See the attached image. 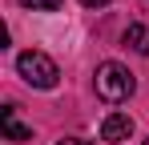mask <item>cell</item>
Wrapping results in <instances>:
<instances>
[{"label": "cell", "mask_w": 149, "mask_h": 145, "mask_svg": "<svg viewBox=\"0 0 149 145\" xmlns=\"http://www.w3.org/2000/svg\"><path fill=\"white\" fill-rule=\"evenodd\" d=\"M81 4H85V8H105L109 0H81Z\"/></svg>", "instance_id": "8"}, {"label": "cell", "mask_w": 149, "mask_h": 145, "mask_svg": "<svg viewBox=\"0 0 149 145\" xmlns=\"http://www.w3.org/2000/svg\"><path fill=\"white\" fill-rule=\"evenodd\" d=\"M129 137H133V117L129 113H109L101 121V141L117 145V141H129Z\"/></svg>", "instance_id": "3"}, {"label": "cell", "mask_w": 149, "mask_h": 145, "mask_svg": "<svg viewBox=\"0 0 149 145\" xmlns=\"http://www.w3.org/2000/svg\"><path fill=\"white\" fill-rule=\"evenodd\" d=\"M56 145H93V141H85V137H65V141H56Z\"/></svg>", "instance_id": "7"}, {"label": "cell", "mask_w": 149, "mask_h": 145, "mask_svg": "<svg viewBox=\"0 0 149 145\" xmlns=\"http://www.w3.org/2000/svg\"><path fill=\"white\" fill-rule=\"evenodd\" d=\"M125 48L149 56V24H129V28H125Z\"/></svg>", "instance_id": "5"}, {"label": "cell", "mask_w": 149, "mask_h": 145, "mask_svg": "<svg viewBox=\"0 0 149 145\" xmlns=\"http://www.w3.org/2000/svg\"><path fill=\"white\" fill-rule=\"evenodd\" d=\"M20 4H24V8H32V12H56L65 0H20Z\"/></svg>", "instance_id": "6"}, {"label": "cell", "mask_w": 149, "mask_h": 145, "mask_svg": "<svg viewBox=\"0 0 149 145\" xmlns=\"http://www.w3.org/2000/svg\"><path fill=\"white\" fill-rule=\"evenodd\" d=\"M97 97L101 101H109V105H121V101H129V93H133V72L125 69V65H117V61H105L97 69Z\"/></svg>", "instance_id": "2"}, {"label": "cell", "mask_w": 149, "mask_h": 145, "mask_svg": "<svg viewBox=\"0 0 149 145\" xmlns=\"http://www.w3.org/2000/svg\"><path fill=\"white\" fill-rule=\"evenodd\" d=\"M0 129H4L8 141H32V129L16 121V109H4V113H0Z\"/></svg>", "instance_id": "4"}, {"label": "cell", "mask_w": 149, "mask_h": 145, "mask_svg": "<svg viewBox=\"0 0 149 145\" xmlns=\"http://www.w3.org/2000/svg\"><path fill=\"white\" fill-rule=\"evenodd\" d=\"M16 72L24 77L32 89H56V81H61V69H56V61H52L49 52H40V48H28L16 56Z\"/></svg>", "instance_id": "1"}, {"label": "cell", "mask_w": 149, "mask_h": 145, "mask_svg": "<svg viewBox=\"0 0 149 145\" xmlns=\"http://www.w3.org/2000/svg\"><path fill=\"white\" fill-rule=\"evenodd\" d=\"M145 145H149V141H145Z\"/></svg>", "instance_id": "9"}]
</instances>
